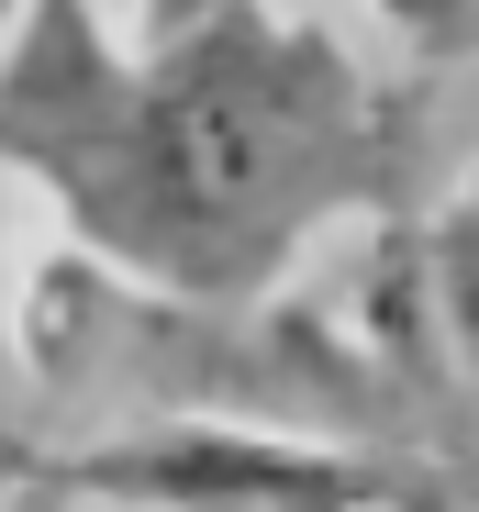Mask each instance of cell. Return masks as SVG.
<instances>
[{"label": "cell", "instance_id": "cell-1", "mask_svg": "<svg viewBox=\"0 0 479 512\" xmlns=\"http://www.w3.org/2000/svg\"><path fill=\"white\" fill-rule=\"evenodd\" d=\"M0 167L78 256L190 312H268L335 223H390L424 179V90L301 12L45 0L0 34Z\"/></svg>", "mask_w": 479, "mask_h": 512}, {"label": "cell", "instance_id": "cell-3", "mask_svg": "<svg viewBox=\"0 0 479 512\" xmlns=\"http://www.w3.org/2000/svg\"><path fill=\"white\" fill-rule=\"evenodd\" d=\"M34 501H101V512H468L435 468L257 435V423H134L78 435L45 457Z\"/></svg>", "mask_w": 479, "mask_h": 512}, {"label": "cell", "instance_id": "cell-6", "mask_svg": "<svg viewBox=\"0 0 479 512\" xmlns=\"http://www.w3.org/2000/svg\"><path fill=\"white\" fill-rule=\"evenodd\" d=\"M0 34H12V12H0Z\"/></svg>", "mask_w": 479, "mask_h": 512}, {"label": "cell", "instance_id": "cell-2", "mask_svg": "<svg viewBox=\"0 0 479 512\" xmlns=\"http://www.w3.org/2000/svg\"><path fill=\"white\" fill-rule=\"evenodd\" d=\"M23 368L45 423H101V435H134V423H257V435H312V446H368L446 479L435 446V401L357 357L324 312H190L123 290L90 256H45L23 279Z\"/></svg>", "mask_w": 479, "mask_h": 512}, {"label": "cell", "instance_id": "cell-5", "mask_svg": "<svg viewBox=\"0 0 479 512\" xmlns=\"http://www.w3.org/2000/svg\"><path fill=\"white\" fill-rule=\"evenodd\" d=\"M56 435H45V401L23 368V290H12V201H0V501H34Z\"/></svg>", "mask_w": 479, "mask_h": 512}, {"label": "cell", "instance_id": "cell-4", "mask_svg": "<svg viewBox=\"0 0 479 512\" xmlns=\"http://www.w3.org/2000/svg\"><path fill=\"white\" fill-rule=\"evenodd\" d=\"M424 301H435V334H446V368L479 412V179L424 223Z\"/></svg>", "mask_w": 479, "mask_h": 512}]
</instances>
